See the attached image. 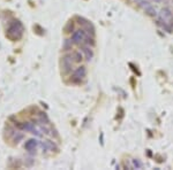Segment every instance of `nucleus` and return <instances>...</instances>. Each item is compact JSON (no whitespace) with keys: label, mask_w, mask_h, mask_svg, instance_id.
I'll use <instances>...</instances> for the list:
<instances>
[{"label":"nucleus","mask_w":173,"mask_h":170,"mask_svg":"<svg viewBox=\"0 0 173 170\" xmlns=\"http://www.w3.org/2000/svg\"><path fill=\"white\" fill-rule=\"evenodd\" d=\"M85 75H87V69H85L84 65H81V67L75 69V71L73 74V77L76 79H82L83 77H85Z\"/></svg>","instance_id":"4"},{"label":"nucleus","mask_w":173,"mask_h":170,"mask_svg":"<svg viewBox=\"0 0 173 170\" xmlns=\"http://www.w3.org/2000/svg\"><path fill=\"white\" fill-rule=\"evenodd\" d=\"M152 1H155V2H160V1H163V0H152Z\"/></svg>","instance_id":"10"},{"label":"nucleus","mask_w":173,"mask_h":170,"mask_svg":"<svg viewBox=\"0 0 173 170\" xmlns=\"http://www.w3.org/2000/svg\"><path fill=\"white\" fill-rule=\"evenodd\" d=\"M82 58H83V54H82L81 51H76V52L73 53V59L75 60V62H81Z\"/></svg>","instance_id":"7"},{"label":"nucleus","mask_w":173,"mask_h":170,"mask_svg":"<svg viewBox=\"0 0 173 170\" xmlns=\"http://www.w3.org/2000/svg\"><path fill=\"white\" fill-rule=\"evenodd\" d=\"M73 55L72 54H66L64 58H62V67H64V69H65V71L68 73V71H70L72 70V65H73Z\"/></svg>","instance_id":"3"},{"label":"nucleus","mask_w":173,"mask_h":170,"mask_svg":"<svg viewBox=\"0 0 173 170\" xmlns=\"http://www.w3.org/2000/svg\"><path fill=\"white\" fill-rule=\"evenodd\" d=\"M171 28H172V31H173V23L171 24Z\"/></svg>","instance_id":"11"},{"label":"nucleus","mask_w":173,"mask_h":170,"mask_svg":"<svg viewBox=\"0 0 173 170\" xmlns=\"http://www.w3.org/2000/svg\"><path fill=\"white\" fill-rule=\"evenodd\" d=\"M144 12H146V15H149V16H151V17L157 16V11H156V8H155L152 5H150L149 7H146V9H144Z\"/></svg>","instance_id":"6"},{"label":"nucleus","mask_w":173,"mask_h":170,"mask_svg":"<svg viewBox=\"0 0 173 170\" xmlns=\"http://www.w3.org/2000/svg\"><path fill=\"white\" fill-rule=\"evenodd\" d=\"M172 17H173V14L171 12V9L170 8H167V7H164V8H162L160 9V13H159V18L162 21H164V22H171L172 21Z\"/></svg>","instance_id":"2"},{"label":"nucleus","mask_w":173,"mask_h":170,"mask_svg":"<svg viewBox=\"0 0 173 170\" xmlns=\"http://www.w3.org/2000/svg\"><path fill=\"white\" fill-rule=\"evenodd\" d=\"M172 2H173V0H172Z\"/></svg>","instance_id":"12"},{"label":"nucleus","mask_w":173,"mask_h":170,"mask_svg":"<svg viewBox=\"0 0 173 170\" xmlns=\"http://www.w3.org/2000/svg\"><path fill=\"white\" fill-rule=\"evenodd\" d=\"M87 38V35L84 32V30H76L74 31V33L72 35V41L76 45H80L81 43H83Z\"/></svg>","instance_id":"1"},{"label":"nucleus","mask_w":173,"mask_h":170,"mask_svg":"<svg viewBox=\"0 0 173 170\" xmlns=\"http://www.w3.org/2000/svg\"><path fill=\"white\" fill-rule=\"evenodd\" d=\"M132 164H133L134 168H136V169H142L143 168V163L139 159H134L133 161H132Z\"/></svg>","instance_id":"8"},{"label":"nucleus","mask_w":173,"mask_h":170,"mask_svg":"<svg viewBox=\"0 0 173 170\" xmlns=\"http://www.w3.org/2000/svg\"><path fill=\"white\" fill-rule=\"evenodd\" d=\"M82 53L85 55L87 61H90V60H91L93 53V50H91L90 47H88V46H83V47H82Z\"/></svg>","instance_id":"5"},{"label":"nucleus","mask_w":173,"mask_h":170,"mask_svg":"<svg viewBox=\"0 0 173 170\" xmlns=\"http://www.w3.org/2000/svg\"><path fill=\"white\" fill-rule=\"evenodd\" d=\"M137 5L141 7V8H143V9H146V7H149L151 4H150V1H146V0H140L139 2H137Z\"/></svg>","instance_id":"9"}]
</instances>
